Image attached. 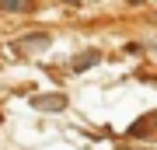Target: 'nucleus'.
<instances>
[{
    "instance_id": "obj_1",
    "label": "nucleus",
    "mask_w": 157,
    "mask_h": 150,
    "mask_svg": "<svg viewBox=\"0 0 157 150\" xmlns=\"http://www.w3.org/2000/svg\"><path fill=\"white\" fill-rule=\"evenodd\" d=\"M39 105H42V108H59V105H63V101H59V98H42V101H39Z\"/></svg>"
},
{
    "instance_id": "obj_2",
    "label": "nucleus",
    "mask_w": 157,
    "mask_h": 150,
    "mask_svg": "<svg viewBox=\"0 0 157 150\" xmlns=\"http://www.w3.org/2000/svg\"><path fill=\"white\" fill-rule=\"evenodd\" d=\"M4 4H7V7H14V11H17V7H25V0H4Z\"/></svg>"
}]
</instances>
